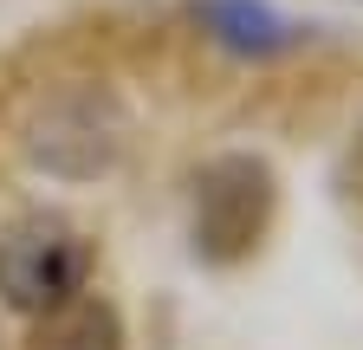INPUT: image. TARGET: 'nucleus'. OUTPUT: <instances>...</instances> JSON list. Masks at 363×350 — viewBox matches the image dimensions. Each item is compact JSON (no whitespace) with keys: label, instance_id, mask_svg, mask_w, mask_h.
<instances>
[{"label":"nucleus","instance_id":"nucleus-1","mask_svg":"<svg viewBox=\"0 0 363 350\" xmlns=\"http://www.w3.org/2000/svg\"><path fill=\"white\" fill-rule=\"evenodd\" d=\"M91 273V240L59 208H33L0 227V298L26 318H45L84 292Z\"/></svg>","mask_w":363,"mask_h":350},{"label":"nucleus","instance_id":"nucleus-2","mask_svg":"<svg viewBox=\"0 0 363 350\" xmlns=\"http://www.w3.org/2000/svg\"><path fill=\"white\" fill-rule=\"evenodd\" d=\"M279 188H272V169L247 149H227L214 162H201L195 175V214H189V240L195 259L208 266H240V259L266 240Z\"/></svg>","mask_w":363,"mask_h":350},{"label":"nucleus","instance_id":"nucleus-3","mask_svg":"<svg viewBox=\"0 0 363 350\" xmlns=\"http://www.w3.org/2000/svg\"><path fill=\"white\" fill-rule=\"evenodd\" d=\"M123 143V117L104 91H72L52 111L39 117V137H33V162H45L52 175H98L111 169Z\"/></svg>","mask_w":363,"mask_h":350},{"label":"nucleus","instance_id":"nucleus-4","mask_svg":"<svg viewBox=\"0 0 363 350\" xmlns=\"http://www.w3.org/2000/svg\"><path fill=\"white\" fill-rule=\"evenodd\" d=\"M195 26L227 52H247V59H266V52H286L298 46V26L286 13H272L266 0H195Z\"/></svg>","mask_w":363,"mask_h":350},{"label":"nucleus","instance_id":"nucleus-5","mask_svg":"<svg viewBox=\"0 0 363 350\" xmlns=\"http://www.w3.org/2000/svg\"><path fill=\"white\" fill-rule=\"evenodd\" d=\"M26 350H123V318L111 312L104 298L78 292L72 305H59V312H45L33 324Z\"/></svg>","mask_w":363,"mask_h":350}]
</instances>
